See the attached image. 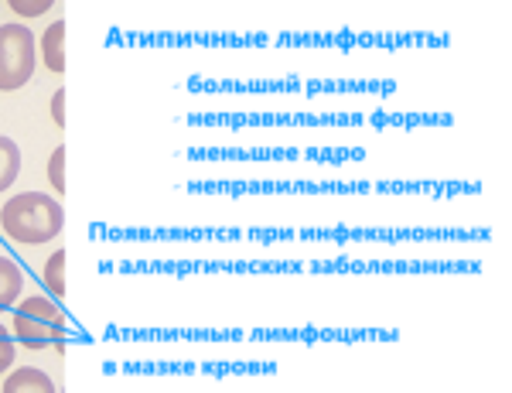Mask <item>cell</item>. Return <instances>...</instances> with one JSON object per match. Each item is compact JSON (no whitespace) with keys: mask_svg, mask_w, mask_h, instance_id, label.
I'll use <instances>...</instances> for the list:
<instances>
[{"mask_svg":"<svg viewBox=\"0 0 512 393\" xmlns=\"http://www.w3.org/2000/svg\"><path fill=\"white\" fill-rule=\"evenodd\" d=\"M0 229L21 247L52 243L65 229V209L45 192H21L0 206Z\"/></svg>","mask_w":512,"mask_h":393,"instance_id":"obj_1","label":"cell"},{"mask_svg":"<svg viewBox=\"0 0 512 393\" xmlns=\"http://www.w3.org/2000/svg\"><path fill=\"white\" fill-rule=\"evenodd\" d=\"M14 335L28 349H65V315L52 298H24L14 315Z\"/></svg>","mask_w":512,"mask_h":393,"instance_id":"obj_2","label":"cell"},{"mask_svg":"<svg viewBox=\"0 0 512 393\" xmlns=\"http://www.w3.org/2000/svg\"><path fill=\"white\" fill-rule=\"evenodd\" d=\"M38 65V38L28 24H0V93L24 89L35 76Z\"/></svg>","mask_w":512,"mask_h":393,"instance_id":"obj_3","label":"cell"},{"mask_svg":"<svg viewBox=\"0 0 512 393\" xmlns=\"http://www.w3.org/2000/svg\"><path fill=\"white\" fill-rule=\"evenodd\" d=\"M38 52H41L45 69H52V72H59V76H62V72H65V21L62 18L41 31Z\"/></svg>","mask_w":512,"mask_h":393,"instance_id":"obj_4","label":"cell"},{"mask_svg":"<svg viewBox=\"0 0 512 393\" xmlns=\"http://www.w3.org/2000/svg\"><path fill=\"white\" fill-rule=\"evenodd\" d=\"M52 393L55 383L52 376H45L41 370H35V366H21V370L7 373L4 376V393Z\"/></svg>","mask_w":512,"mask_h":393,"instance_id":"obj_5","label":"cell"},{"mask_svg":"<svg viewBox=\"0 0 512 393\" xmlns=\"http://www.w3.org/2000/svg\"><path fill=\"white\" fill-rule=\"evenodd\" d=\"M24 291V270L11 257H0V311L18 305Z\"/></svg>","mask_w":512,"mask_h":393,"instance_id":"obj_6","label":"cell"},{"mask_svg":"<svg viewBox=\"0 0 512 393\" xmlns=\"http://www.w3.org/2000/svg\"><path fill=\"white\" fill-rule=\"evenodd\" d=\"M21 175V151L11 137H0V192H7Z\"/></svg>","mask_w":512,"mask_h":393,"instance_id":"obj_7","label":"cell"},{"mask_svg":"<svg viewBox=\"0 0 512 393\" xmlns=\"http://www.w3.org/2000/svg\"><path fill=\"white\" fill-rule=\"evenodd\" d=\"M41 281L45 288L55 294V298H65V250H55L52 257L45 260V270H41Z\"/></svg>","mask_w":512,"mask_h":393,"instance_id":"obj_8","label":"cell"},{"mask_svg":"<svg viewBox=\"0 0 512 393\" xmlns=\"http://www.w3.org/2000/svg\"><path fill=\"white\" fill-rule=\"evenodd\" d=\"M48 182H52L55 195H65V147H55L48 158Z\"/></svg>","mask_w":512,"mask_h":393,"instance_id":"obj_9","label":"cell"},{"mask_svg":"<svg viewBox=\"0 0 512 393\" xmlns=\"http://www.w3.org/2000/svg\"><path fill=\"white\" fill-rule=\"evenodd\" d=\"M7 7H11L18 18L31 21V18H41V14H48V7H55V4H52V0H31V4H28V0H11Z\"/></svg>","mask_w":512,"mask_h":393,"instance_id":"obj_10","label":"cell"},{"mask_svg":"<svg viewBox=\"0 0 512 393\" xmlns=\"http://www.w3.org/2000/svg\"><path fill=\"white\" fill-rule=\"evenodd\" d=\"M14 356H18V346H14V339L7 335L4 325H0V376L14 366Z\"/></svg>","mask_w":512,"mask_h":393,"instance_id":"obj_11","label":"cell"},{"mask_svg":"<svg viewBox=\"0 0 512 393\" xmlns=\"http://www.w3.org/2000/svg\"><path fill=\"white\" fill-rule=\"evenodd\" d=\"M52 120H55V127H65V89H59V93L52 96Z\"/></svg>","mask_w":512,"mask_h":393,"instance_id":"obj_12","label":"cell"}]
</instances>
